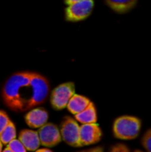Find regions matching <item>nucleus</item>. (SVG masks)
I'll return each mask as SVG.
<instances>
[{"instance_id":"1","label":"nucleus","mask_w":151,"mask_h":152,"mask_svg":"<svg viewBox=\"0 0 151 152\" xmlns=\"http://www.w3.org/2000/svg\"><path fill=\"white\" fill-rule=\"evenodd\" d=\"M49 86L41 75L20 72L12 75L3 88L5 105L15 111H26L42 103L47 97Z\"/></svg>"},{"instance_id":"2","label":"nucleus","mask_w":151,"mask_h":152,"mask_svg":"<svg viewBox=\"0 0 151 152\" xmlns=\"http://www.w3.org/2000/svg\"><path fill=\"white\" fill-rule=\"evenodd\" d=\"M141 130V120L132 116L118 118L113 126L114 135L121 140L135 139Z\"/></svg>"},{"instance_id":"3","label":"nucleus","mask_w":151,"mask_h":152,"mask_svg":"<svg viewBox=\"0 0 151 152\" xmlns=\"http://www.w3.org/2000/svg\"><path fill=\"white\" fill-rule=\"evenodd\" d=\"M75 94V85L71 82L62 84L56 87L51 96V102L54 109L62 110L67 107L68 102Z\"/></svg>"},{"instance_id":"4","label":"nucleus","mask_w":151,"mask_h":152,"mask_svg":"<svg viewBox=\"0 0 151 152\" xmlns=\"http://www.w3.org/2000/svg\"><path fill=\"white\" fill-rule=\"evenodd\" d=\"M93 8V0H83L69 4L66 9V19L69 21H79L87 18Z\"/></svg>"},{"instance_id":"5","label":"nucleus","mask_w":151,"mask_h":152,"mask_svg":"<svg viewBox=\"0 0 151 152\" xmlns=\"http://www.w3.org/2000/svg\"><path fill=\"white\" fill-rule=\"evenodd\" d=\"M61 139L72 147H79V126L71 118L67 117L61 125Z\"/></svg>"},{"instance_id":"6","label":"nucleus","mask_w":151,"mask_h":152,"mask_svg":"<svg viewBox=\"0 0 151 152\" xmlns=\"http://www.w3.org/2000/svg\"><path fill=\"white\" fill-rule=\"evenodd\" d=\"M101 138V131L96 123L83 124L79 126V147L95 144Z\"/></svg>"},{"instance_id":"7","label":"nucleus","mask_w":151,"mask_h":152,"mask_svg":"<svg viewBox=\"0 0 151 152\" xmlns=\"http://www.w3.org/2000/svg\"><path fill=\"white\" fill-rule=\"evenodd\" d=\"M40 145L44 147H54L61 141V133L58 127L53 124H44L38 130Z\"/></svg>"},{"instance_id":"8","label":"nucleus","mask_w":151,"mask_h":152,"mask_svg":"<svg viewBox=\"0 0 151 152\" xmlns=\"http://www.w3.org/2000/svg\"><path fill=\"white\" fill-rule=\"evenodd\" d=\"M19 140L24 145L27 151H35L40 146L38 133L32 130H23L20 133Z\"/></svg>"},{"instance_id":"9","label":"nucleus","mask_w":151,"mask_h":152,"mask_svg":"<svg viewBox=\"0 0 151 152\" xmlns=\"http://www.w3.org/2000/svg\"><path fill=\"white\" fill-rule=\"evenodd\" d=\"M48 119V113L43 109H34L30 110L25 117L28 126L33 128L42 126L46 123Z\"/></svg>"},{"instance_id":"10","label":"nucleus","mask_w":151,"mask_h":152,"mask_svg":"<svg viewBox=\"0 0 151 152\" xmlns=\"http://www.w3.org/2000/svg\"><path fill=\"white\" fill-rule=\"evenodd\" d=\"M90 103V100L79 94H74L67 104V108L72 114H77L84 110Z\"/></svg>"},{"instance_id":"11","label":"nucleus","mask_w":151,"mask_h":152,"mask_svg":"<svg viewBox=\"0 0 151 152\" xmlns=\"http://www.w3.org/2000/svg\"><path fill=\"white\" fill-rule=\"evenodd\" d=\"M108 5L118 13H125L131 11L136 4L137 0H105Z\"/></svg>"},{"instance_id":"12","label":"nucleus","mask_w":151,"mask_h":152,"mask_svg":"<svg viewBox=\"0 0 151 152\" xmlns=\"http://www.w3.org/2000/svg\"><path fill=\"white\" fill-rule=\"evenodd\" d=\"M76 119L82 124H89V123H96L97 115L93 103L90 102L89 105L81 112L76 114Z\"/></svg>"},{"instance_id":"13","label":"nucleus","mask_w":151,"mask_h":152,"mask_svg":"<svg viewBox=\"0 0 151 152\" xmlns=\"http://www.w3.org/2000/svg\"><path fill=\"white\" fill-rule=\"evenodd\" d=\"M16 138V128L12 122L9 121L0 134V141L6 145L9 142Z\"/></svg>"},{"instance_id":"14","label":"nucleus","mask_w":151,"mask_h":152,"mask_svg":"<svg viewBox=\"0 0 151 152\" xmlns=\"http://www.w3.org/2000/svg\"><path fill=\"white\" fill-rule=\"evenodd\" d=\"M6 149L4 150V151H12V152H25L27 150L24 147V145L21 143V142L19 139H13L11 142H9L6 144Z\"/></svg>"},{"instance_id":"15","label":"nucleus","mask_w":151,"mask_h":152,"mask_svg":"<svg viewBox=\"0 0 151 152\" xmlns=\"http://www.w3.org/2000/svg\"><path fill=\"white\" fill-rule=\"evenodd\" d=\"M142 146L146 151L151 152V129H149L145 133L142 138Z\"/></svg>"},{"instance_id":"16","label":"nucleus","mask_w":151,"mask_h":152,"mask_svg":"<svg viewBox=\"0 0 151 152\" xmlns=\"http://www.w3.org/2000/svg\"><path fill=\"white\" fill-rule=\"evenodd\" d=\"M9 121L10 120H9V118L6 115V113H4V111H0V134Z\"/></svg>"},{"instance_id":"17","label":"nucleus","mask_w":151,"mask_h":152,"mask_svg":"<svg viewBox=\"0 0 151 152\" xmlns=\"http://www.w3.org/2000/svg\"><path fill=\"white\" fill-rule=\"evenodd\" d=\"M111 151L114 152H127L129 151V149L125 144H117L114 147L111 148Z\"/></svg>"},{"instance_id":"18","label":"nucleus","mask_w":151,"mask_h":152,"mask_svg":"<svg viewBox=\"0 0 151 152\" xmlns=\"http://www.w3.org/2000/svg\"><path fill=\"white\" fill-rule=\"evenodd\" d=\"M78 1H83V0H65V3L67 4H71L76 3V2H78Z\"/></svg>"},{"instance_id":"19","label":"nucleus","mask_w":151,"mask_h":152,"mask_svg":"<svg viewBox=\"0 0 151 152\" xmlns=\"http://www.w3.org/2000/svg\"><path fill=\"white\" fill-rule=\"evenodd\" d=\"M37 151H50V150L48 149H37Z\"/></svg>"},{"instance_id":"20","label":"nucleus","mask_w":151,"mask_h":152,"mask_svg":"<svg viewBox=\"0 0 151 152\" xmlns=\"http://www.w3.org/2000/svg\"><path fill=\"white\" fill-rule=\"evenodd\" d=\"M3 151V143H2V142L0 141V152Z\"/></svg>"}]
</instances>
